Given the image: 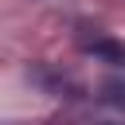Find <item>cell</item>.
Masks as SVG:
<instances>
[{"mask_svg": "<svg viewBox=\"0 0 125 125\" xmlns=\"http://www.w3.org/2000/svg\"><path fill=\"white\" fill-rule=\"evenodd\" d=\"M31 78L35 82H43L51 94H59V98H74V90H78V82H70L66 74H55V70H47V66H39V70H31Z\"/></svg>", "mask_w": 125, "mask_h": 125, "instance_id": "2", "label": "cell"}, {"mask_svg": "<svg viewBox=\"0 0 125 125\" xmlns=\"http://www.w3.org/2000/svg\"><path fill=\"white\" fill-rule=\"evenodd\" d=\"M94 125H117V121H94Z\"/></svg>", "mask_w": 125, "mask_h": 125, "instance_id": "4", "label": "cell"}, {"mask_svg": "<svg viewBox=\"0 0 125 125\" xmlns=\"http://www.w3.org/2000/svg\"><path fill=\"white\" fill-rule=\"evenodd\" d=\"M82 51L102 59V62H113V66H125V43L109 39V35H94V39H82Z\"/></svg>", "mask_w": 125, "mask_h": 125, "instance_id": "1", "label": "cell"}, {"mask_svg": "<svg viewBox=\"0 0 125 125\" xmlns=\"http://www.w3.org/2000/svg\"><path fill=\"white\" fill-rule=\"evenodd\" d=\"M102 98H105L109 105H117V109H125V82H117V78H109V82L102 86Z\"/></svg>", "mask_w": 125, "mask_h": 125, "instance_id": "3", "label": "cell"}]
</instances>
